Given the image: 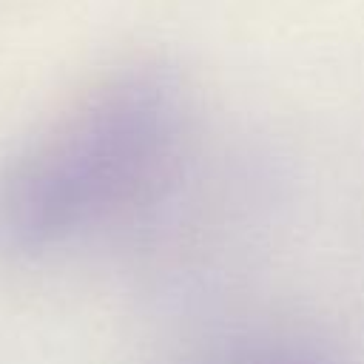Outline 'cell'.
Instances as JSON below:
<instances>
[{"label":"cell","mask_w":364,"mask_h":364,"mask_svg":"<svg viewBox=\"0 0 364 364\" xmlns=\"http://www.w3.org/2000/svg\"><path fill=\"white\" fill-rule=\"evenodd\" d=\"M208 156L191 80L156 57L122 63L0 171V250L34 259L165 222Z\"/></svg>","instance_id":"6da1fadb"},{"label":"cell","mask_w":364,"mask_h":364,"mask_svg":"<svg viewBox=\"0 0 364 364\" xmlns=\"http://www.w3.org/2000/svg\"><path fill=\"white\" fill-rule=\"evenodd\" d=\"M233 364H318V361L304 353H296V350H262V353L236 358Z\"/></svg>","instance_id":"7a4b0ae2"}]
</instances>
